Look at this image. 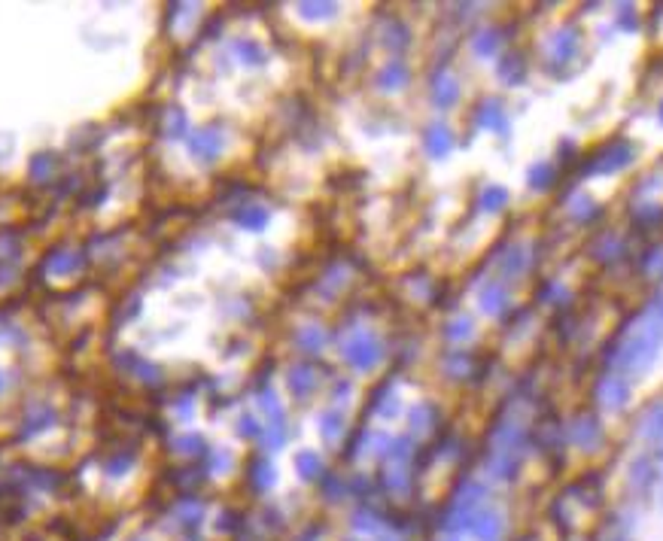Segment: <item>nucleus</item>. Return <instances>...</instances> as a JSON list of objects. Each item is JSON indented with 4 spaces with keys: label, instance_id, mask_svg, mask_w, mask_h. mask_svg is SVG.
<instances>
[{
    "label": "nucleus",
    "instance_id": "f257e3e1",
    "mask_svg": "<svg viewBox=\"0 0 663 541\" xmlns=\"http://www.w3.org/2000/svg\"><path fill=\"white\" fill-rule=\"evenodd\" d=\"M660 337H663V329H660V325H648V329H642L630 344H627L624 362L630 365L633 371H645L651 362H654L657 347H660Z\"/></svg>",
    "mask_w": 663,
    "mask_h": 541
},
{
    "label": "nucleus",
    "instance_id": "f03ea898",
    "mask_svg": "<svg viewBox=\"0 0 663 541\" xmlns=\"http://www.w3.org/2000/svg\"><path fill=\"white\" fill-rule=\"evenodd\" d=\"M630 159H633V146L618 140V143H609L602 152L593 155V164H587V167H593V171H600V174H612V171H621L624 164H630Z\"/></svg>",
    "mask_w": 663,
    "mask_h": 541
},
{
    "label": "nucleus",
    "instance_id": "7ed1b4c3",
    "mask_svg": "<svg viewBox=\"0 0 663 541\" xmlns=\"http://www.w3.org/2000/svg\"><path fill=\"white\" fill-rule=\"evenodd\" d=\"M569 438L578 444V447H585V450H593L600 441H602V426L597 423V416H590V414H581L578 420L569 426Z\"/></svg>",
    "mask_w": 663,
    "mask_h": 541
},
{
    "label": "nucleus",
    "instance_id": "20e7f679",
    "mask_svg": "<svg viewBox=\"0 0 663 541\" xmlns=\"http://www.w3.org/2000/svg\"><path fill=\"white\" fill-rule=\"evenodd\" d=\"M627 383L618 377V374H609V377H602L600 380V387H597V399L605 404V408H612V411H618L627 404Z\"/></svg>",
    "mask_w": 663,
    "mask_h": 541
},
{
    "label": "nucleus",
    "instance_id": "39448f33",
    "mask_svg": "<svg viewBox=\"0 0 663 541\" xmlns=\"http://www.w3.org/2000/svg\"><path fill=\"white\" fill-rule=\"evenodd\" d=\"M472 532L481 538V541H493L502 532V517L496 511H484L472 520Z\"/></svg>",
    "mask_w": 663,
    "mask_h": 541
},
{
    "label": "nucleus",
    "instance_id": "423d86ee",
    "mask_svg": "<svg viewBox=\"0 0 663 541\" xmlns=\"http://www.w3.org/2000/svg\"><path fill=\"white\" fill-rule=\"evenodd\" d=\"M578 49V37H575V31H560L557 37H554V58L560 61H566V58H572Z\"/></svg>",
    "mask_w": 663,
    "mask_h": 541
},
{
    "label": "nucleus",
    "instance_id": "0eeeda50",
    "mask_svg": "<svg viewBox=\"0 0 663 541\" xmlns=\"http://www.w3.org/2000/svg\"><path fill=\"white\" fill-rule=\"evenodd\" d=\"M347 359L353 365H359V368H369L374 359H377V353H374V347H371V341H356L347 350Z\"/></svg>",
    "mask_w": 663,
    "mask_h": 541
},
{
    "label": "nucleus",
    "instance_id": "6e6552de",
    "mask_svg": "<svg viewBox=\"0 0 663 541\" xmlns=\"http://www.w3.org/2000/svg\"><path fill=\"white\" fill-rule=\"evenodd\" d=\"M426 146H429V152H432V155H444V152H451V146H453L451 131H448V128H432V134L426 137Z\"/></svg>",
    "mask_w": 663,
    "mask_h": 541
},
{
    "label": "nucleus",
    "instance_id": "1a4fd4ad",
    "mask_svg": "<svg viewBox=\"0 0 663 541\" xmlns=\"http://www.w3.org/2000/svg\"><path fill=\"white\" fill-rule=\"evenodd\" d=\"M518 58H520V55H508V58L499 64V76H502V80H505L508 85H514V83H518L520 76H523V64H520Z\"/></svg>",
    "mask_w": 663,
    "mask_h": 541
},
{
    "label": "nucleus",
    "instance_id": "9d476101",
    "mask_svg": "<svg viewBox=\"0 0 663 541\" xmlns=\"http://www.w3.org/2000/svg\"><path fill=\"white\" fill-rule=\"evenodd\" d=\"M505 308H508V295L502 292V286H493V289L484 292V310L487 313H499V310H505Z\"/></svg>",
    "mask_w": 663,
    "mask_h": 541
},
{
    "label": "nucleus",
    "instance_id": "9b49d317",
    "mask_svg": "<svg viewBox=\"0 0 663 541\" xmlns=\"http://www.w3.org/2000/svg\"><path fill=\"white\" fill-rule=\"evenodd\" d=\"M505 201H508V191L505 189H502V186H490L484 191L481 204H484V210H502V207H505Z\"/></svg>",
    "mask_w": 663,
    "mask_h": 541
},
{
    "label": "nucleus",
    "instance_id": "f8f14e48",
    "mask_svg": "<svg viewBox=\"0 0 663 541\" xmlns=\"http://www.w3.org/2000/svg\"><path fill=\"white\" fill-rule=\"evenodd\" d=\"M551 177H554V171L548 164H535L530 171V186L533 189H548L551 186Z\"/></svg>",
    "mask_w": 663,
    "mask_h": 541
},
{
    "label": "nucleus",
    "instance_id": "ddd939ff",
    "mask_svg": "<svg viewBox=\"0 0 663 541\" xmlns=\"http://www.w3.org/2000/svg\"><path fill=\"white\" fill-rule=\"evenodd\" d=\"M645 435H651V438L663 435V404H657V408L645 416Z\"/></svg>",
    "mask_w": 663,
    "mask_h": 541
},
{
    "label": "nucleus",
    "instance_id": "4468645a",
    "mask_svg": "<svg viewBox=\"0 0 663 541\" xmlns=\"http://www.w3.org/2000/svg\"><path fill=\"white\" fill-rule=\"evenodd\" d=\"M456 95H460V88H456L451 80H441V83L436 85V100H438V104H444V107L453 104Z\"/></svg>",
    "mask_w": 663,
    "mask_h": 541
},
{
    "label": "nucleus",
    "instance_id": "2eb2a0df",
    "mask_svg": "<svg viewBox=\"0 0 663 541\" xmlns=\"http://www.w3.org/2000/svg\"><path fill=\"white\" fill-rule=\"evenodd\" d=\"M484 125H490V128H505V116H502V107L499 104H487V110H484Z\"/></svg>",
    "mask_w": 663,
    "mask_h": 541
},
{
    "label": "nucleus",
    "instance_id": "dca6fc26",
    "mask_svg": "<svg viewBox=\"0 0 663 541\" xmlns=\"http://www.w3.org/2000/svg\"><path fill=\"white\" fill-rule=\"evenodd\" d=\"M299 468H302V475H304V478H314V475H317V468H319V462H317V456H314V453H302V456H299Z\"/></svg>",
    "mask_w": 663,
    "mask_h": 541
},
{
    "label": "nucleus",
    "instance_id": "f3484780",
    "mask_svg": "<svg viewBox=\"0 0 663 541\" xmlns=\"http://www.w3.org/2000/svg\"><path fill=\"white\" fill-rule=\"evenodd\" d=\"M493 49H496V37H493V33H484V37L475 40V52L478 55H493Z\"/></svg>",
    "mask_w": 663,
    "mask_h": 541
},
{
    "label": "nucleus",
    "instance_id": "a211bd4d",
    "mask_svg": "<svg viewBox=\"0 0 663 541\" xmlns=\"http://www.w3.org/2000/svg\"><path fill=\"white\" fill-rule=\"evenodd\" d=\"M572 213H575L578 219H585L587 213H593V204H590L587 198H575V204H572Z\"/></svg>",
    "mask_w": 663,
    "mask_h": 541
},
{
    "label": "nucleus",
    "instance_id": "6ab92c4d",
    "mask_svg": "<svg viewBox=\"0 0 663 541\" xmlns=\"http://www.w3.org/2000/svg\"><path fill=\"white\" fill-rule=\"evenodd\" d=\"M466 335H472V322H466V320H460V322H453V329H451V337H466Z\"/></svg>",
    "mask_w": 663,
    "mask_h": 541
},
{
    "label": "nucleus",
    "instance_id": "aec40b11",
    "mask_svg": "<svg viewBox=\"0 0 663 541\" xmlns=\"http://www.w3.org/2000/svg\"><path fill=\"white\" fill-rule=\"evenodd\" d=\"M621 25H624V28H636V16H633V6H624V13H621Z\"/></svg>",
    "mask_w": 663,
    "mask_h": 541
},
{
    "label": "nucleus",
    "instance_id": "412c9836",
    "mask_svg": "<svg viewBox=\"0 0 663 541\" xmlns=\"http://www.w3.org/2000/svg\"><path fill=\"white\" fill-rule=\"evenodd\" d=\"M657 459H660V468H663V447H660V453H657Z\"/></svg>",
    "mask_w": 663,
    "mask_h": 541
},
{
    "label": "nucleus",
    "instance_id": "4be33fe9",
    "mask_svg": "<svg viewBox=\"0 0 663 541\" xmlns=\"http://www.w3.org/2000/svg\"><path fill=\"white\" fill-rule=\"evenodd\" d=\"M660 122H663V104H660Z\"/></svg>",
    "mask_w": 663,
    "mask_h": 541
}]
</instances>
